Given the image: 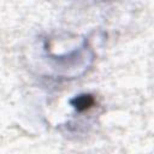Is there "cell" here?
Listing matches in <instances>:
<instances>
[{
  "label": "cell",
  "mask_w": 154,
  "mask_h": 154,
  "mask_svg": "<svg viewBox=\"0 0 154 154\" xmlns=\"http://www.w3.org/2000/svg\"><path fill=\"white\" fill-rule=\"evenodd\" d=\"M72 105L76 107L77 111L82 112L90 108L94 105V99L90 95H79L75 100H72Z\"/></svg>",
  "instance_id": "6da1fadb"
}]
</instances>
